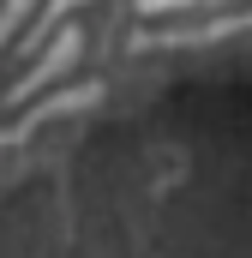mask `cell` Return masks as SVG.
<instances>
[{"label": "cell", "instance_id": "6da1fadb", "mask_svg": "<svg viewBox=\"0 0 252 258\" xmlns=\"http://www.w3.org/2000/svg\"><path fill=\"white\" fill-rule=\"evenodd\" d=\"M78 54H84V30H78V24H60V30L36 48V66L12 84V96H6V102H30L42 84H54V78H60L66 66H78Z\"/></svg>", "mask_w": 252, "mask_h": 258}, {"label": "cell", "instance_id": "7a4b0ae2", "mask_svg": "<svg viewBox=\"0 0 252 258\" xmlns=\"http://www.w3.org/2000/svg\"><path fill=\"white\" fill-rule=\"evenodd\" d=\"M72 6H84V0H54V6L36 18V30H24V42H18V48H24V54H36V48H42V42H48V36L66 24V12H72Z\"/></svg>", "mask_w": 252, "mask_h": 258}, {"label": "cell", "instance_id": "3957f363", "mask_svg": "<svg viewBox=\"0 0 252 258\" xmlns=\"http://www.w3.org/2000/svg\"><path fill=\"white\" fill-rule=\"evenodd\" d=\"M30 6H36V0H6V6H0V42H12V30H18V18H24Z\"/></svg>", "mask_w": 252, "mask_h": 258}, {"label": "cell", "instance_id": "277c9868", "mask_svg": "<svg viewBox=\"0 0 252 258\" xmlns=\"http://www.w3.org/2000/svg\"><path fill=\"white\" fill-rule=\"evenodd\" d=\"M186 6H222V0H138V12H186Z\"/></svg>", "mask_w": 252, "mask_h": 258}]
</instances>
